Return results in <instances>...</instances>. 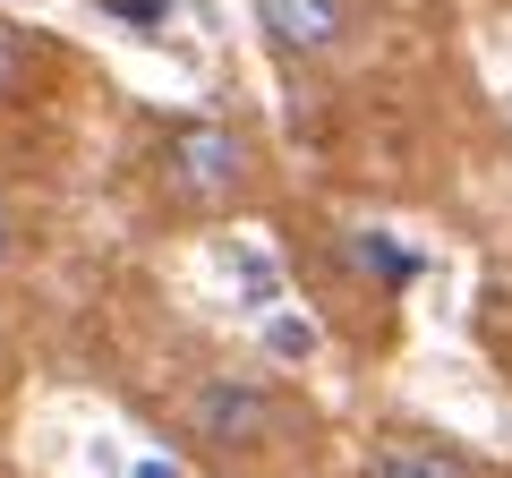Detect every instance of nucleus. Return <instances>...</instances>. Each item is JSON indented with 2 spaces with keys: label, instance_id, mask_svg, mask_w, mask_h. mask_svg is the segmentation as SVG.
Here are the masks:
<instances>
[{
  "label": "nucleus",
  "instance_id": "f257e3e1",
  "mask_svg": "<svg viewBox=\"0 0 512 478\" xmlns=\"http://www.w3.org/2000/svg\"><path fill=\"white\" fill-rule=\"evenodd\" d=\"M154 188L180 222H222L265 188V146L231 111H188L154 137Z\"/></svg>",
  "mask_w": 512,
  "mask_h": 478
},
{
  "label": "nucleus",
  "instance_id": "f03ea898",
  "mask_svg": "<svg viewBox=\"0 0 512 478\" xmlns=\"http://www.w3.org/2000/svg\"><path fill=\"white\" fill-rule=\"evenodd\" d=\"M188 436L214 461H265L282 444L274 385H256V376H205V385L188 393Z\"/></svg>",
  "mask_w": 512,
  "mask_h": 478
},
{
  "label": "nucleus",
  "instance_id": "7ed1b4c3",
  "mask_svg": "<svg viewBox=\"0 0 512 478\" xmlns=\"http://www.w3.org/2000/svg\"><path fill=\"white\" fill-rule=\"evenodd\" d=\"M248 9H256V35L299 69L342 60L350 35H359V0H248Z\"/></svg>",
  "mask_w": 512,
  "mask_h": 478
},
{
  "label": "nucleus",
  "instance_id": "20e7f679",
  "mask_svg": "<svg viewBox=\"0 0 512 478\" xmlns=\"http://www.w3.org/2000/svg\"><path fill=\"white\" fill-rule=\"evenodd\" d=\"M359 478H478V470L436 436H376L367 461H359Z\"/></svg>",
  "mask_w": 512,
  "mask_h": 478
},
{
  "label": "nucleus",
  "instance_id": "39448f33",
  "mask_svg": "<svg viewBox=\"0 0 512 478\" xmlns=\"http://www.w3.org/2000/svg\"><path fill=\"white\" fill-rule=\"evenodd\" d=\"M35 52H43V43L26 35V26L0 18V103H18V94L35 86Z\"/></svg>",
  "mask_w": 512,
  "mask_h": 478
},
{
  "label": "nucleus",
  "instance_id": "423d86ee",
  "mask_svg": "<svg viewBox=\"0 0 512 478\" xmlns=\"http://www.w3.org/2000/svg\"><path fill=\"white\" fill-rule=\"evenodd\" d=\"M265 342H274V359H316V325L308 333H299V316H265Z\"/></svg>",
  "mask_w": 512,
  "mask_h": 478
},
{
  "label": "nucleus",
  "instance_id": "0eeeda50",
  "mask_svg": "<svg viewBox=\"0 0 512 478\" xmlns=\"http://www.w3.org/2000/svg\"><path fill=\"white\" fill-rule=\"evenodd\" d=\"M111 9H120V18H137V26H163L171 0H111Z\"/></svg>",
  "mask_w": 512,
  "mask_h": 478
},
{
  "label": "nucleus",
  "instance_id": "6e6552de",
  "mask_svg": "<svg viewBox=\"0 0 512 478\" xmlns=\"http://www.w3.org/2000/svg\"><path fill=\"white\" fill-rule=\"evenodd\" d=\"M137 478H180V470H171V461H154V453H146V461H137Z\"/></svg>",
  "mask_w": 512,
  "mask_h": 478
},
{
  "label": "nucleus",
  "instance_id": "1a4fd4ad",
  "mask_svg": "<svg viewBox=\"0 0 512 478\" xmlns=\"http://www.w3.org/2000/svg\"><path fill=\"white\" fill-rule=\"evenodd\" d=\"M0 368H9V325H0Z\"/></svg>",
  "mask_w": 512,
  "mask_h": 478
},
{
  "label": "nucleus",
  "instance_id": "9d476101",
  "mask_svg": "<svg viewBox=\"0 0 512 478\" xmlns=\"http://www.w3.org/2000/svg\"><path fill=\"white\" fill-rule=\"evenodd\" d=\"M0 248H9V239H0Z\"/></svg>",
  "mask_w": 512,
  "mask_h": 478
}]
</instances>
